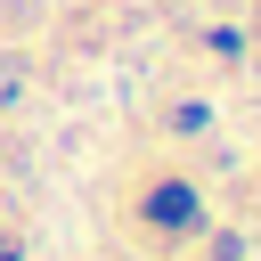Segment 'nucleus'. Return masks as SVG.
<instances>
[]
</instances>
